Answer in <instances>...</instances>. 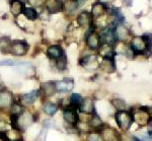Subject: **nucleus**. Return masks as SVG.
I'll use <instances>...</instances> for the list:
<instances>
[{"label": "nucleus", "mask_w": 152, "mask_h": 141, "mask_svg": "<svg viewBox=\"0 0 152 141\" xmlns=\"http://www.w3.org/2000/svg\"><path fill=\"white\" fill-rule=\"evenodd\" d=\"M115 121L118 127L123 131H128L134 123L132 112L127 110L117 111V113L115 114Z\"/></svg>", "instance_id": "obj_1"}, {"label": "nucleus", "mask_w": 152, "mask_h": 141, "mask_svg": "<svg viewBox=\"0 0 152 141\" xmlns=\"http://www.w3.org/2000/svg\"><path fill=\"white\" fill-rule=\"evenodd\" d=\"M99 36L100 45H110L115 47L118 43L116 33H115V28H112V26H107V28L102 29Z\"/></svg>", "instance_id": "obj_2"}, {"label": "nucleus", "mask_w": 152, "mask_h": 141, "mask_svg": "<svg viewBox=\"0 0 152 141\" xmlns=\"http://www.w3.org/2000/svg\"><path fill=\"white\" fill-rule=\"evenodd\" d=\"M130 49H131V51L133 52V54L135 56L137 55H143V54L147 53V52H149L150 53V51H149L148 47H147L145 41H144V39L141 37H133L132 40L130 41Z\"/></svg>", "instance_id": "obj_3"}, {"label": "nucleus", "mask_w": 152, "mask_h": 141, "mask_svg": "<svg viewBox=\"0 0 152 141\" xmlns=\"http://www.w3.org/2000/svg\"><path fill=\"white\" fill-rule=\"evenodd\" d=\"M132 116H133V121L138 123L139 126H145L150 124L151 115L148 112V110H146V108H139L137 110L133 111Z\"/></svg>", "instance_id": "obj_4"}, {"label": "nucleus", "mask_w": 152, "mask_h": 141, "mask_svg": "<svg viewBox=\"0 0 152 141\" xmlns=\"http://www.w3.org/2000/svg\"><path fill=\"white\" fill-rule=\"evenodd\" d=\"M102 141H121V134L111 126H104L99 132Z\"/></svg>", "instance_id": "obj_5"}, {"label": "nucleus", "mask_w": 152, "mask_h": 141, "mask_svg": "<svg viewBox=\"0 0 152 141\" xmlns=\"http://www.w3.org/2000/svg\"><path fill=\"white\" fill-rule=\"evenodd\" d=\"M95 28H96L95 26L89 28L88 31L86 32V34H85V42H86V45L88 48L91 49V50H97L100 46L99 36V34L95 32Z\"/></svg>", "instance_id": "obj_6"}, {"label": "nucleus", "mask_w": 152, "mask_h": 141, "mask_svg": "<svg viewBox=\"0 0 152 141\" xmlns=\"http://www.w3.org/2000/svg\"><path fill=\"white\" fill-rule=\"evenodd\" d=\"M28 51V45L26 41L23 40H14L11 42L10 50L9 53L14 56H24Z\"/></svg>", "instance_id": "obj_7"}, {"label": "nucleus", "mask_w": 152, "mask_h": 141, "mask_svg": "<svg viewBox=\"0 0 152 141\" xmlns=\"http://www.w3.org/2000/svg\"><path fill=\"white\" fill-rule=\"evenodd\" d=\"M63 118L68 125L73 126V127H76L77 123L79 122V116H78L77 110L70 106H67L63 110Z\"/></svg>", "instance_id": "obj_8"}, {"label": "nucleus", "mask_w": 152, "mask_h": 141, "mask_svg": "<svg viewBox=\"0 0 152 141\" xmlns=\"http://www.w3.org/2000/svg\"><path fill=\"white\" fill-rule=\"evenodd\" d=\"M76 21H77L78 26L84 29H89L94 26V18L92 17L90 11H87V10L80 12V13L78 14Z\"/></svg>", "instance_id": "obj_9"}, {"label": "nucleus", "mask_w": 152, "mask_h": 141, "mask_svg": "<svg viewBox=\"0 0 152 141\" xmlns=\"http://www.w3.org/2000/svg\"><path fill=\"white\" fill-rule=\"evenodd\" d=\"M115 33H116V38L118 42L126 43L128 41H131L132 38H133L131 29L122 26V24H118V26H115Z\"/></svg>", "instance_id": "obj_10"}, {"label": "nucleus", "mask_w": 152, "mask_h": 141, "mask_svg": "<svg viewBox=\"0 0 152 141\" xmlns=\"http://www.w3.org/2000/svg\"><path fill=\"white\" fill-rule=\"evenodd\" d=\"M45 9L50 14H56L64 10V2L62 0H46Z\"/></svg>", "instance_id": "obj_11"}, {"label": "nucleus", "mask_w": 152, "mask_h": 141, "mask_svg": "<svg viewBox=\"0 0 152 141\" xmlns=\"http://www.w3.org/2000/svg\"><path fill=\"white\" fill-rule=\"evenodd\" d=\"M55 85L57 93H70L74 88V81H73V79L65 78L63 80L55 81Z\"/></svg>", "instance_id": "obj_12"}, {"label": "nucleus", "mask_w": 152, "mask_h": 141, "mask_svg": "<svg viewBox=\"0 0 152 141\" xmlns=\"http://www.w3.org/2000/svg\"><path fill=\"white\" fill-rule=\"evenodd\" d=\"M78 110L81 113L86 114V115H94V114H95L94 103V101H92V98H82L81 104H80Z\"/></svg>", "instance_id": "obj_13"}, {"label": "nucleus", "mask_w": 152, "mask_h": 141, "mask_svg": "<svg viewBox=\"0 0 152 141\" xmlns=\"http://www.w3.org/2000/svg\"><path fill=\"white\" fill-rule=\"evenodd\" d=\"M109 9H110L109 5H107V3H104V2H102V1H97V2H94V3L92 4L90 13H91L92 17L94 18V17L102 16L104 13L107 12Z\"/></svg>", "instance_id": "obj_14"}, {"label": "nucleus", "mask_w": 152, "mask_h": 141, "mask_svg": "<svg viewBox=\"0 0 152 141\" xmlns=\"http://www.w3.org/2000/svg\"><path fill=\"white\" fill-rule=\"evenodd\" d=\"M46 53H47V56L49 59L56 61L64 54V50H63V48L60 45H51L47 49Z\"/></svg>", "instance_id": "obj_15"}, {"label": "nucleus", "mask_w": 152, "mask_h": 141, "mask_svg": "<svg viewBox=\"0 0 152 141\" xmlns=\"http://www.w3.org/2000/svg\"><path fill=\"white\" fill-rule=\"evenodd\" d=\"M24 7H26V4L20 0H10L9 1V9L13 16H18L23 14Z\"/></svg>", "instance_id": "obj_16"}, {"label": "nucleus", "mask_w": 152, "mask_h": 141, "mask_svg": "<svg viewBox=\"0 0 152 141\" xmlns=\"http://www.w3.org/2000/svg\"><path fill=\"white\" fill-rule=\"evenodd\" d=\"M39 90H33L31 93H23L20 95V101L19 103L23 106H31L37 101V98H39Z\"/></svg>", "instance_id": "obj_17"}, {"label": "nucleus", "mask_w": 152, "mask_h": 141, "mask_svg": "<svg viewBox=\"0 0 152 141\" xmlns=\"http://www.w3.org/2000/svg\"><path fill=\"white\" fill-rule=\"evenodd\" d=\"M12 103V93L7 90H0V109H9Z\"/></svg>", "instance_id": "obj_18"}, {"label": "nucleus", "mask_w": 152, "mask_h": 141, "mask_svg": "<svg viewBox=\"0 0 152 141\" xmlns=\"http://www.w3.org/2000/svg\"><path fill=\"white\" fill-rule=\"evenodd\" d=\"M97 50H99V55L102 57V59H115L116 50H115L114 46L100 45Z\"/></svg>", "instance_id": "obj_19"}, {"label": "nucleus", "mask_w": 152, "mask_h": 141, "mask_svg": "<svg viewBox=\"0 0 152 141\" xmlns=\"http://www.w3.org/2000/svg\"><path fill=\"white\" fill-rule=\"evenodd\" d=\"M99 61H97V56L96 55H86L83 58L80 59L79 64L82 67H90L92 65L94 69H96L99 67Z\"/></svg>", "instance_id": "obj_20"}, {"label": "nucleus", "mask_w": 152, "mask_h": 141, "mask_svg": "<svg viewBox=\"0 0 152 141\" xmlns=\"http://www.w3.org/2000/svg\"><path fill=\"white\" fill-rule=\"evenodd\" d=\"M89 126L90 130L94 131L95 133H99L100 130L102 129V127L104 126V122H102V120L100 119L99 116L96 115V114H94V115H91V118H90L89 120Z\"/></svg>", "instance_id": "obj_21"}, {"label": "nucleus", "mask_w": 152, "mask_h": 141, "mask_svg": "<svg viewBox=\"0 0 152 141\" xmlns=\"http://www.w3.org/2000/svg\"><path fill=\"white\" fill-rule=\"evenodd\" d=\"M41 91L43 93V95L45 96H47V98L53 96L56 93H57L56 85H55V81H47V82L42 83Z\"/></svg>", "instance_id": "obj_22"}, {"label": "nucleus", "mask_w": 152, "mask_h": 141, "mask_svg": "<svg viewBox=\"0 0 152 141\" xmlns=\"http://www.w3.org/2000/svg\"><path fill=\"white\" fill-rule=\"evenodd\" d=\"M99 68L107 73H113L116 71L115 59H102L99 63Z\"/></svg>", "instance_id": "obj_23"}, {"label": "nucleus", "mask_w": 152, "mask_h": 141, "mask_svg": "<svg viewBox=\"0 0 152 141\" xmlns=\"http://www.w3.org/2000/svg\"><path fill=\"white\" fill-rule=\"evenodd\" d=\"M18 73L23 74L24 76L34 75V73L36 72L35 67L29 62H19L18 65Z\"/></svg>", "instance_id": "obj_24"}, {"label": "nucleus", "mask_w": 152, "mask_h": 141, "mask_svg": "<svg viewBox=\"0 0 152 141\" xmlns=\"http://www.w3.org/2000/svg\"><path fill=\"white\" fill-rule=\"evenodd\" d=\"M11 40L9 37H0V52L3 54H8L11 46Z\"/></svg>", "instance_id": "obj_25"}, {"label": "nucleus", "mask_w": 152, "mask_h": 141, "mask_svg": "<svg viewBox=\"0 0 152 141\" xmlns=\"http://www.w3.org/2000/svg\"><path fill=\"white\" fill-rule=\"evenodd\" d=\"M58 105L54 104L52 102H45L43 105V111L46 115H49V116H53L57 113L58 111Z\"/></svg>", "instance_id": "obj_26"}, {"label": "nucleus", "mask_w": 152, "mask_h": 141, "mask_svg": "<svg viewBox=\"0 0 152 141\" xmlns=\"http://www.w3.org/2000/svg\"><path fill=\"white\" fill-rule=\"evenodd\" d=\"M23 14L31 21H35L36 19L39 17V13H38V11H37V9L35 8V7H26V6L23 9Z\"/></svg>", "instance_id": "obj_27"}, {"label": "nucleus", "mask_w": 152, "mask_h": 141, "mask_svg": "<svg viewBox=\"0 0 152 141\" xmlns=\"http://www.w3.org/2000/svg\"><path fill=\"white\" fill-rule=\"evenodd\" d=\"M9 110H10V116H14V117H18L24 112L23 106L19 102H15V101H13V103L11 104Z\"/></svg>", "instance_id": "obj_28"}, {"label": "nucleus", "mask_w": 152, "mask_h": 141, "mask_svg": "<svg viewBox=\"0 0 152 141\" xmlns=\"http://www.w3.org/2000/svg\"><path fill=\"white\" fill-rule=\"evenodd\" d=\"M67 65H68L67 56H66V54L64 53L60 58L56 60V67H57L58 71L63 72V71H65L66 69H67Z\"/></svg>", "instance_id": "obj_29"}, {"label": "nucleus", "mask_w": 152, "mask_h": 141, "mask_svg": "<svg viewBox=\"0 0 152 141\" xmlns=\"http://www.w3.org/2000/svg\"><path fill=\"white\" fill-rule=\"evenodd\" d=\"M82 96L79 95V93H72L69 98V105L70 107L76 109V110H78V108H79L80 104H81V101H82Z\"/></svg>", "instance_id": "obj_30"}, {"label": "nucleus", "mask_w": 152, "mask_h": 141, "mask_svg": "<svg viewBox=\"0 0 152 141\" xmlns=\"http://www.w3.org/2000/svg\"><path fill=\"white\" fill-rule=\"evenodd\" d=\"M112 105L114 106V108L117 109V111H122V110H126V103L125 101L121 100V98H114L112 100Z\"/></svg>", "instance_id": "obj_31"}, {"label": "nucleus", "mask_w": 152, "mask_h": 141, "mask_svg": "<svg viewBox=\"0 0 152 141\" xmlns=\"http://www.w3.org/2000/svg\"><path fill=\"white\" fill-rule=\"evenodd\" d=\"M18 64H19L18 61H14V60L0 61V66H18Z\"/></svg>", "instance_id": "obj_32"}, {"label": "nucleus", "mask_w": 152, "mask_h": 141, "mask_svg": "<svg viewBox=\"0 0 152 141\" xmlns=\"http://www.w3.org/2000/svg\"><path fill=\"white\" fill-rule=\"evenodd\" d=\"M121 141H140V139H138L137 137H135L134 135L125 134L124 136L121 135Z\"/></svg>", "instance_id": "obj_33"}, {"label": "nucleus", "mask_w": 152, "mask_h": 141, "mask_svg": "<svg viewBox=\"0 0 152 141\" xmlns=\"http://www.w3.org/2000/svg\"><path fill=\"white\" fill-rule=\"evenodd\" d=\"M132 2H133V0H124V3L126 4L127 6H131Z\"/></svg>", "instance_id": "obj_34"}, {"label": "nucleus", "mask_w": 152, "mask_h": 141, "mask_svg": "<svg viewBox=\"0 0 152 141\" xmlns=\"http://www.w3.org/2000/svg\"><path fill=\"white\" fill-rule=\"evenodd\" d=\"M20 1H23V2H24V1H28V0H20Z\"/></svg>", "instance_id": "obj_35"}]
</instances>
